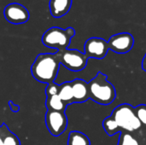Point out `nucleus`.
Masks as SVG:
<instances>
[{"label":"nucleus","instance_id":"obj_3","mask_svg":"<svg viewBox=\"0 0 146 145\" xmlns=\"http://www.w3.org/2000/svg\"><path fill=\"white\" fill-rule=\"evenodd\" d=\"M111 116L116 121L121 132L132 133L142 129L141 123L136 115L134 107L128 103H123L115 108Z\"/></svg>","mask_w":146,"mask_h":145},{"label":"nucleus","instance_id":"obj_2","mask_svg":"<svg viewBox=\"0 0 146 145\" xmlns=\"http://www.w3.org/2000/svg\"><path fill=\"white\" fill-rule=\"evenodd\" d=\"M88 90L90 99L101 105H110L116 97L115 86L108 80L107 75L101 72L88 82Z\"/></svg>","mask_w":146,"mask_h":145},{"label":"nucleus","instance_id":"obj_8","mask_svg":"<svg viewBox=\"0 0 146 145\" xmlns=\"http://www.w3.org/2000/svg\"><path fill=\"white\" fill-rule=\"evenodd\" d=\"M85 54L87 58L103 59L109 51L108 41L102 38H91L86 40L84 45Z\"/></svg>","mask_w":146,"mask_h":145},{"label":"nucleus","instance_id":"obj_19","mask_svg":"<svg viewBox=\"0 0 146 145\" xmlns=\"http://www.w3.org/2000/svg\"><path fill=\"white\" fill-rule=\"evenodd\" d=\"M59 89H60V85H57L55 82L47 85V86L45 88V95H46V97H51V96L58 95Z\"/></svg>","mask_w":146,"mask_h":145},{"label":"nucleus","instance_id":"obj_14","mask_svg":"<svg viewBox=\"0 0 146 145\" xmlns=\"http://www.w3.org/2000/svg\"><path fill=\"white\" fill-rule=\"evenodd\" d=\"M68 145H91V141L85 133L73 131L68 134Z\"/></svg>","mask_w":146,"mask_h":145},{"label":"nucleus","instance_id":"obj_16","mask_svg":"<svg viewBox=\"0 0 146 145\" xmlns=\"http://www.w3.org/2000/svg\"><path fill=\"white\" fill-rule=\"evenodd\" d=\"M118 145H141L138 138L132 133L127 132H121L118 140Z\"/></svg>","mask_w":146,"mask_h":145},{"label":"nucleus","instance_id":"obj_1","mask_svg":"<svg viewBox=\"0 0 146 145\" xmlns=\"http://www.w3.org/2000/svg\"><path fill=\"white\" fill-rule=\"evenodd\" d=\"M60 65L56 53L39 54L31 66V73L37 81L49 85L55 82Z\"/></svg>","mask_w":146,"mask_h":145},{"label":"nucleus","instance_id":"obj_11","mask_svg":"<svg viewBox=\"0 0 146 145\" xmlns=\"http://www.w3.org/2000/svg\"><path fill=\"white\" fill-rule=\"evenodd\" d=\"M50 11L53 17L61 18L71 9L72 0H50Z\"/></svg>","mask_w":146,"mask_h":145},{"label":"nucleus","instance_id":"obj_17","mask_svg":"<svg viewBox=\"0 0 146 145\" xmlns=\"http://www.w3.org/2000/svg\"><path fill=\"white\" fill-rule=\"evenodd\" d=\"M134 109H135L136 115L141 123L142 129L146 131V105L139 104L137 107H134Z\"/></svg>","mask_w":146,"mask_h":145},{"label":"nucleus","instance_id":"obj_22","mask_svg":"<svg viewBox=\"0 0 146 145\" xmlns=\"http://www.w3.org/2000/svg\"><path fill=\"white\" fill-rule=\"evenodd\" d=\"M142 68H143V70L145 72H146V53L145 56H144V58H143V60H142Z\"/></svg>","mask_w":146,"mask_h":145},{"label":"nucleus","instance_id":"obj_20","mask_svg":"<svg viewBox=\"0 0 146 145\" xmlns=\"http://www.w3.org/2000/svg\"><path fill=\"white\" fill-rule=\"evenodd\" d=\"M8 129L9 127L6 124H3L2 126H0V145H3V138Z\"/></svg>","mask_w":146,"mask_h":145},{"label":"nucleus","instance_id":"obj_5","mask_svg":"<svg viewBox=\"0 0 146 145\" xmlns=\"http://www.w3.org/2000/svg\"><path fill=\"white\" fill-rule=\"evenodd\" d=\"M60 63L70 71L79 72L83 70L86 65L88 58L85 53L77 50H68L56 52Z\"/></svg>","mask_w":146,"mask_h":145},{"label":"nucleus","instance_id":"obj_9","mask_svg":"<svg viewBox=\"0 0 146 145\" xmlns=\"http://www.w3.org/2000/svg\"><path fill=\"white\" fill-rule=\"evenodd\" d=\"M4 18L12 24H23L29 20V12L26 7L18 3H11L3 9Z\"/></svg>","mask_w":146,"mask_h":145},{"label":"nucleus","instance_id":"obj_13","mask_svg":"<svg viewBox=\"0 0 146 145\" xmlns=\"http://www.w3.org/2000/svg\"><path fill=\"white\" fill-rule=\"evenodd\" d=\"M45 106L47 108V110L62 111V112H65V110L68 107V105L61 100V98L59 97L58 95L46 97Z\"/></svg>","mask_w":146,"mask_h":145},{"label":"nucleus","instance_id":"obj_6","mask_svg":"<svg viewBox=\"0 0 146 145\" xmlns=\"http://www.w3.org/2000/svg\"><path fill=\"white\" fill-rule=\"evenodd\" d=\"M44 120L50 133L54 137L62 135L68 127V121L65 112L47 110Z\"/></svg>","mask_w":146,"mask_h":145},{"label":"nucleus","instance_id":"obj_10","mask_svg":"<svg viewBox=\"0 0 146 145\" xmlns=\"http://www.w3.org/2000/svg\"><path fill=\"white\" fill-rule=\"evenodd\" d=\"M74 103H84L90 99L88 83L82 79H76L71 81Z\"/></svg>","mask_w":146,"mask_h":145},{"label":"nucleus","instance_id":"obj_18","mask_svg":"<svg viewBox=\"0 0 146 145\" xmlns=\"http://www.w3.org/2000/svg\"><path fill=\"white\" fill-rule=\"evenodd\" d=\"M3 145H21V141L15 134L8 129L3 138Z\"/></svg>","mask_w":146,"mask_h":145},{"label":"nucleus","instance_id":"obj_15","mask_svg":"<svg viewBox=\"0 0 146 145\" xmlns=\"http://www.w3.org/2000/svg\"><path fill=\"white\" fill-rule=\"evenodd\" d=\"M103 127L105 132L110 136H114L116 133H119L121 132L120 127L118 126L116 121L114 120V118L110 115L107 118H105L103 121Z\"/></svg>","mask_w":146,"mask_h":145},{"label":"nucleus","instance_id":"obj_21","mask_svg":"<svg viewBox=\"0 0 146 145\" xmlns=\"http://www.w3.org/2000/svg\"><path fill=\"white\" fill-rule=\"evenodd\" d=\"M9 108H10V110H11L12 112H14V113H17V112L20 110V106L15 104L12 101H9Z\"/></svg>","mask_w":146,"mask_h":145},{"label":"nucleus","instance_id":"obj_4","mask_svg":"<svg viewBox=\"0 0 146 145\" xmlns=\"http://www.w3.org/2000/svg\"><path fill=\"white\" fill-rule=\"evenodd\" d=\"M75 35L73 27L62 29L61 27L53 26L49 28L42 36V43L49 48L56 49L57 51L68 49L72 38Z\"/></svg>","mask_w":146,"mask_h":145},{"label":"nucleus","instance_id":"obj_7","mask_svg":"<svg viewBox=\"0 0 146 145\" xmlns=\"http://www.w3.org/2000/svg\"><path fill=\"white\" fill-rule=\"evenodd\" d=\"M109 49L118 54L129 52L134 45V38L129 32H120L111 36L108 41Z\"/></svg>","mask_w":146,"mask_h":145},{"label":"nucleus","instance_id":"obj_12","mask_svg":"<svg viewBox=\"0 0 146 145\" xmlns=\"http://www.w3.org/2000/svg\"><path fill=\"white\" fill-rule=\"evenodd\" d=\"M58 96L61 98V100L67 105L74 103V96H73L71 81L64 82L62 85H60Z\"/></svg>","mask_w":146,"mask_h":145}]
</instances>
